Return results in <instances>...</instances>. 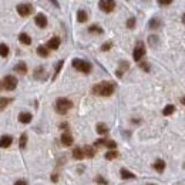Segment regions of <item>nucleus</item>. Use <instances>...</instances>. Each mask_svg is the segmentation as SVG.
Segmentation results:
<instances>
[{"label": "nucleus", "instance_id": "obj_17", "mask_svg": "<svg viewBox=\"0 0 185 185\" xmlns=\"http://www.w3.org/2000/svg\"><path fill=\"white\" fill-rule=\"evenodd\" d=\"M87 19H88V16H87V13L84 10H78L77 11V20L80 23H84V22H87Z\"/></svg>", "mask_w": 185, "mask_h": 185}, {"label": "nucleus", "instance_id": "obj_23", "mask_svg": "<svg viewBox=\"0 0 185 185\" xmlns=\"http://www.w3.org/2000/svg\"><path fill=\"white\" fill-rule=\"evenodd\" d=\"M97 132L98 134H107L108 132V127L106 125V124H97Z\"/></svg>", "mask_w": 185, "mask_h": 185}, {"label": "nucleus", "instance_id": "obj_18", "mask_svg": "<svg viewBox=\"0 0 185 185\" xmlns=\"http://www.w3.org/2000/svg\"><path fill=\"white\" fill-rule=\"evenodd\" d=\"M83 153H84V157L93 158V157H94V154H96V151H94V148H93V147L86 145V147H84V150H83Z\"/></svg>", "mask_w": 185, "mask_h": 185}, {"label": "nucleus", "instance_id": "obj_7", "mask_svg": "<svg viewBox=\"0 0 185 185\" xmlns=\"http://www.w3.org/2000/svg\"><path fill=\"white\" fill-rule=\"evenodd\" d=\"M32 6L30 4H27V3H22V4H19L17 6V13L22 16V17H26V16H29L30 13H32Z\"/></svg>", "mask_w": 185, "mask_h": 185}, {"label": "nucleus", "instance_id": "obj_13", "mask_svg": "<svg viewBox=\"0 0 185 185\" xmlns=\"http://www.w3.org/2000/svg\"><path fill=\"white\" fill-rule=\"evenodd\" d=\"M14 71H17V73H20V74H26V73H27V65H26V63L20 61L19 64H16L14 65Z\"/></svg>", "mask_w": 185, "mask_h": 185}, {"label": "nucleus", "instance_id": "obj_24", "mask_svg": "<svg viewBox=\"0 0 185 185\" xmlns=\"http://www.w3.org/2000/svg\"><path fill=\"white\" fill-rule=\"evenodd\" d=\"M7 54H9V47L4 43H1L0 44V56L1 57H7Z\"/></svg>", "mask_w": 185, "mask_h": 185}, {"label": "nucleus", "instance_id": "obj_21", "mask_svg": "<svg viewBox=\"0 0 185 185\" xmlns=\"http://www.w3.org/2000/svg\"><path fill=\"white\" fill-rule=\"evenodd\" d=\"M127 68H128V63H127V61H122V63H121V65H120V68L117 70V76L122 77V73H124Z\"/></svg>", "mask_w": 185, "mask_h": 185}, {"label": "nucleus", "instance_id": "obj_29", "mask_svg": "<svg viewBox=\"0 0 185 185\" xmlns=\"http://www.w3.org/2000/svg\"><path fill=\"white\" fill-rule=\"evenodd\" d=\"M19 144H20V148H26V144H27V134H22Z\"/></svg>", "mask_w": 185, "mask_h": 185}, {"label": "nucleus", "instance_id": "obj_5", "mask_svg": "<svg viewBox=\"0 0 185 185\" xmlns=\"http://www.w3.org/2000/svg\"><path fill=\"white\" fill-rule=\"evenodd\" d=\"M98 6L104 13H111L114 10V7H115V1L114 0H100Z\"/></svg>", "mask_w": 185, "mask_h": 185}, {"label": "nucleus", "instance_id": "obj_12", "mask_svg": "<svg viewBox=\"0 0 185 185\" xmlns=\"http://www.w3.org/2000/svg\"><path fill=\"white\" fill-rule=\"evenodd\" d=\"M32 114L30 113H20L19 114V121L23 122V124H29L30 121H32Z\"/></svg>", "mask_w": 185, "mask_h": 185}, {"label": "nucleus", "instance_id": "obj_35", "mask_svg": "<svg viewBox=\"0 0 185 185\" xmlns=\"http://www.w3.org/2000/svg\"><path fill=\"white\" fill-rule=\"evenodd\" d=\"M111 46H113V43H106V44H103V46H101V50H103V51H108L110 49H111Z\"/></svg>", "mask_w": 185, "mask_h": 185}, {"label": "nucleus", "instance_id": "obj_8", "mask_svg": "<svg viewBox=\"0 0 185 185\" xmlns=\"http://www.w3.org/2000/svg\"><path fill=\"white\" fill-rule=\"evenodd\" d=\"M34 22H36V24H37L40 29H44V27L47 26V17L40 13V14H37V16L34 17Z\"/></svg>", "mask_w": 185, "mask_h": 185}, {"label": "nucleus", "instance_id": "obj_27", "mask_svg": "<svg viewBox=\"0 0 185 185\" xmlns=\"http://www.w3.org/2000/svg\"><path fill=\"white\" fill-rule=\"evenodd\" d=\"M10 101H11L10 98H0V110L6 108V107H7V104H9Z\"/></svg>", "mask_w": 185, "mask_h": 185}, {"label": "nucleus", "instance_id": "obj_2", "mask_svg": "<svg viewBox=\"0 0 185 185\" xmlns=\"http://www.w3.org/2000/svg\"><path fill=\"white\" fill-rule=\"evenodd\" d=\"M71 107H73V103L68 98H58L56 101V111L58 114H65Z\"/></svg>", "mask_w": 185, "mask_h": 185}, {"label": "nucleus", "instance_id": "obj_34", "mask_svg": "<svg viewBox=\"0 0 185 185\" xmlns=\"http://www.w3.org/2000/svg\"><path fill=\"white\" fill-rule=\"evenodd\" d=\"M43 71H44L43 67H37V68H36V71H34V77H36V78H39V77H40V74H42Z\"/></svg>", "mask_w": 185, "mask_h": 185}, {"label": "nucleus", "instance_id": "obj_36", "mask_svg": "<svg viewBox=\"0 0 185 185\" xmlns=\"http://www.w3.org/2000/svg\"><path fill=\"white\" fill-rule=\"evenodd\" d=\"M96 181H97L100 185H107V184H108V182H107V181H106L103 177H97V178H96Z\"/></svg>", "mask_w": 185, "mask_h": 185}, {"label": "nucleus", "instance_id": "obj_6", "mask_svg": "<svg viewBox=\"0 0 185 185\" xmlns=\"http://www.w3.org/2000/svg\"><path fill=\"white\" fill-rule=\"evenodd\" d=\"M144 54H145V47H144V44L140 42V43H137L135 49H134L132 57H134V60H135V61H140L142 57H144Z\"/></svg>", "mask_w": 185, "mask_h": 185}, {"label": "nucleus", "instance_id": "obj_3", "mask_svg": "<svg viewBox=\"0 0 185 185\" xmlns=\"http://www.w3.org/2000/svg\"><path fill=\"white\" fill-rule=\"evenodd\" d=\"M73 67H74L76 70H78V71L84 73V74H88V73L91 71V64H90L88 61L80 60V58H74V60H73Z\"/></svg>", "mask_w": 185, "mask_h": 185}, {"label": "nucleus", "instance_id": "obj_16", "mask_svg": "<svg viewBox=\"0 0 185 185\" xmlns=\"http://www.w3.org/2000/svg\"><path fill=\"white\" fill-rule=\"evenodd\" d=\"M120 174H121V178H122V179H132V178H135V175L132 174V172H130L128 170H125V168L121 170Z\"/></svg>", "mask_w": 185, "mask_h": 185}, {"label": "nucleus", "instance_id": "obj_32", "mask_svg": "<svg viewBox=\"0 0 185 185\" xmlns=\"http://www.w3.org/2000/svg\"><path fill=\"white\" fill-rule=\"evenodd\" d=\"M104 145H107V147H108V148H113V150H114V148H115V147H117V144H115V141H111V140H106V142H104Z\"/></svg>", "mask_w": 185, "mask_h": 185}, {"label": "nucleus", "instance_id": "obj_19", "mask_svg": "<svg viewBox=\"0 0 185 185\" xmlns=\"http://www.w3.org/2000/svg\"><path fill=\"white\" fill-rule=\"evenodd\" d=\"M73 157H74L76 160H83V158H84L83 150H81V148H74V150H73Z\"/></svg>", "mask_w": 185, "mask_h": 185}, {"label": "nucleus", "instance_id": "obj_40", "mask_svg": "<svg viewBox=\"0 0 185 185\" xmlns=\"http://www.w3.org/2000/svg\"><path fill=\"white\" fill-rule=\"evenodd\" d=\"M50 1H51V3H53V4H54L56 7H58V6H60V4H58V1H57V0H50Z\"/></svg>", "mask_w": 185, "mask_h": 185}, {"label": "nucleus", "instance_id": "obj_25", "mask_svg": "<svg viewBox=\"0 0 185 185\" xmlns=\"http://www.w3.org/2000/svg\"><path fill=\"white\" fill-rule=\"evenodd\" d=\"M148 26H150V29H158V27L161 26V22H160L158 19H151Z\"/></svg>", "mask_w": 185, "mask_h": 185}, {"label": "nucleus", "instance_id": "obj_44", "mask_svg": "<svg viewBox=\"0 0 185 185\" xmlns=\"http://www.w3.org/2000/svg\"><path fill=\"white\" fill-rule=\"evenodd\" d=\"M150 185H154V184H150Z\"/></svg>", "mask_w": 185, "mask_h": 185}, {"label": "nucleus", "instance_id": "obj_38", "mask_svg": "<svg viewBox=\"0 0 185 185\" xmlns=\"http://www.w3.org/2000/svg\"><path fill=\"white\" fill-rule=\"evenodd\" d=\"M141 68L145 70V71H150V65L147 64V63H141Z\"/></svg>", "mask_w": 185, "mask_h": 185}, {"label": "nucleus", "instance_id": "obj_10", "mask_svg": "<svg viewBox=\"0 0 185 185\" xmlns=\"http://www.w3.org/2000/svg\"><path fill=\"white\" fill-rule=\"evenodd\" d=\"M61 144L65 145V147H70L73 144V137L70 132H63L61 134Z\"/></svg>", "mask_w": 185, "mask_h": 185}, {"label": "nucleus", "instance_id": "obj_43", "mask_svg": "<svg viewBox=\"0 0 185 185\" xmlns=\"http://www.w3.org/2000/svg\"><path fill=\"white\" fill-rule=\"evenodd\" d=\"M182 23L185 24V13H184V16H182Z\"/></svg>", "mask_w": 185, "mask_h": 185}, {"label": "nucleus", "instance_id": "obj_28", "mask_svg": "<svg viewBox=\"0 0 185 185\" xmlns=\"http://www.w3.org/2000/svg\"><path fill=\"white\" fill-rule=\"evenodd\" d=\"M117 157H118V153L117 151H108V153L106 154V160H114Z\"/></svg>", "mask_w": 185, "mask_h": 185}, {"label": "nucleus", "instance_id": "obj_37", "mask_svg": "<svg viewBox=\"0 0 185 185\" xmlns=\"http://www.w3.org/2000/svg\"><path fill=\"white\" fill-rule=\"evenodd\" d=\"M158 3H160L161 6H170V4L172 3V0H158Z\"/></svg>", "mask_w": 185, "mask_h": 185}, {"label": "nucleus", "instance_id": "obj_26", "mask_svg": "<svg viewBox=\"0 0 185 185\" xmlns=\"http://www.w3.org/2000/svg\"><path fill=\"white\" fill-rule=\"evenodd\" d=\"M88 32H90V33H98V34H101V33H103V29H101L100 26H96V24H93V26H90V27H88Z\"/></svg>", "mask_w": 185, "mask_h": 185}, {"label": "nucleus", "instance_id": "obj_22", "mask_svg": "<svg viewBox=\"0 0 185 185\" xmlns=\"http://www.w3.org/2000/svg\"><path fill=\"white\" fill-rule=\"evenodd\" d=\"M174 111H175L174 106H172V104H168V106H167V107L162 110V114H164V115H171Z\"/></svg>", "mask_w": 185, "mask_h": 185}, {"label": "nucleus", "instance_id": "obj_31", "mask_svg": "<svg viewBox=\"0 0 185 185\" xmlns=\"http://www.w3.org/2000/svg\"><path fill=\"white\" fill-rule=\"evenodd\" d=\"M61 67H63V60H61V61H58V63H57V67H56V71H54V77H53V78H56V77H57V74H58V73H60V70H61Z\"/></svg>", "mask_w": 185, "mask_h": 185}, {"label": "nucleus", "instance_id": "obj_1", "mask_svg": "<svg viewBox=\"0 0 185 185\" xmlns=\"http://www.w3.org/2000/svg\"><path fill=\"white\" fill-rule=\"evenodd\" d=\"M114 88L115 86L110 81H103V83H98L93 87V93L96 96H101V97H108L114 93Z\"/></svg>", "mask_w": 185, "mask_h": 185}, {"label": "nucleus", "instance_id": "obj_9", "mask_svg": "<svg viewBox=\"0 0 185 185\" xmlns=\"http://www.w3.org/2000/svg\"><path fill=\"white\" fill-rule=\"evenodd\" d=\"M60 39L58 37H53V39H50L49 42H47V49H50V50H57L58 47H60Z\"/></svg>", "mask_w": 185, "mask_h": 185}, {"label": "nucleus", "instance_id": "obj_15", "mask_svg": "<svg viewBox=\"0 0 185 185\" xmlns=\"http://www.w3.org/2000/svg\"><path fill=\"white\" fill-rule=\"evenodd\" d=\"M19 40H20V43L26 44V46H29V44L32 43V39H30V36H29L27 33H20V36H19Z\"/></svg>", "mask_w": 185, "mask_h": 185}, {"label": "nucleus", "instance_id": "obj_39", "mask_svg": "<svg viewBox=\"0 0 185 185\" xmlns=\"http://www.w3.org/2000/svg\"><path fill=\"white\" fill-rule=\"evenodd\" d=\"M14 185H27V182H26V181H23V179H19V181H16V182H14Z\"/></svg>", "mask_w": 185, "mask_h": 185}, {"label": "nucleus", "instance_id": "obj_30", "mask_svg": "<svg viewBox=\"0 0 185 185\" xmlns=\"http://www.w3.org/2000/svg\"><path fill=\"white\" fill-rule=\"evenodd\" d=\"M127 27H128V29H134V27H135V19H134V17H131V19L127 20Z\"/></svg>", "mask_w": 185, "mask_h": 185}, {"label": "nucleus", "instance_id": "obj_42", "mask_svg": "<svg viewBox=\"0 0 185 185\" xmlns=\"http://www.w3.org/2000/svg\"><path fill=\"white\" fill-rule=\"evenodd\" d=\"M181 103H182V104H184V106H185V97H182V98H181Z\"/></svg>", "mask_w": 185, "mask_h": 185}, {"label": "nucleus", "instance_id": "obj_41", "mask_svg": "<svg viewBox=\"0 0 185 185\" xmlns=\"http://www.w3.org/2000/svg\"><path fill=\"white\" fill-rule=\"evenodd\" d=\"M51 179H53L54 182H57V175H53V177H51Z\"/></svg>", "mask_w": 185, "mask_h": 185}, {"label": "nucleus", "instance_id": "obj_4", "mask_svg": "<svg viewBox=\"0 0 185 185\" xmlns=\"http://www.w3.org/2000/svg\"><path fill=\"white\" fill-rule=\"evenodd\" d=\"M3 87L9 91H13L14 88L17 87V78L14 76H6L3 80Z\"/></svg>", "mask_w": 185, "mask_h": 185}, {"label": "nucleus", "instance_id": "obj_33", "mask_svg": "<svg viewBox=\"0 0 185 185\" xmlns=\"http://www.w3.org/2000/svg\"><path fill=\"white\" fill-rule=\"evenodd\" d=\"M148 42H150V44L154 47V46L157 44V42H158V37H157V36H150V37H148Z\"/></svg>", "mask_w": 185, "mask_h": 185}, {"label": "nucleus", "instance_id": "obj_11", "mask_svg": "<svg viewBox=\"0 0 185 185\" xmlns=\"http://www.w3.org/2000/svg\"><path fill=\"white\" fill-rule=\"evenodd\" d=\"M11 141H13V138H11L10 135H1V137H0V148H7V147H10Z\"/></svg>", "mask_w": 185, "mask_h": 185}, {"label": "nucleus", "instance_id": "obj_14", "mask_svg": "<svg viewBox=\"0 0 185 185\" xmlns=\"http://www.w3.org/2000/svg\"><path fill=\"white\" fill-rule=\"evenodd\" d=\"M154 170L158 171V172H162L164 170H165V161H162V160H157V161L154 162Z\"/></svg>", "mask_w": 185, "mask_h": 185}, {"label": "nucleus", "instance_id": "obj_20", "mask_svg": "<svg viewBox=\"0 0 185 185\" xmlns=\"http://www.w3.org/2000/svg\"><path fill=\"white\" fill-rule=\"evenodd\" d=\"M37 54L40 56V57H47V56H49V50H47V47H44V46H39V47H37Z\"/></svg>", "mask_w": 185, "mask_h": 185}]
</instances>
